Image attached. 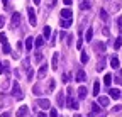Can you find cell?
<instances>
[{
	"instance_id": "21",
	"label": "cell",
	"mask_w": 122,
	"mask_h": 117,
	"mask_svg": "<svg viewBox=\"0 0 122 117\" xmlns=\"http://www.w3.org/2000/svg\"><path fill=\"white\" fill-rule=\"evenodd\" d=\"M98 104L107 107V105H109V98H107V97H98Z\"/></svg>"
},
{
	"instance_id": "20",
	"label": "cell",
	"mask_w": 122,
	"mask_h": 117,
	"mask_svg": "<svg viewBox=\"0 0 122 117\" xmlns=\"http://www.w3.org/2000/svg\"><path fill=\"white\" fill-rule=\"evenodd\" d=\"M71 25V19H63V20H61V27H63V29H68Z\"/></svg>"
},
{
	"instance_id": "17",
	"label": "cell",
	"mask_w": 122,
	"mask_h": 117,
	"mask_svg": "<svg viewBox=\"0 0 122 117\" xmlns=\"http://www.w3.org/2000/svg\"><path fill=\"white\" fill-rule=\"evenodd\" d=\"M110 66L112 68H119V58L117 56H112L110 58Z\"/></svg>"
},
{
	"instance_id": "35",
	"label": "cell",
	"mask_w": 122,
	"mask_h": 117,
	"mask_svg": "<svg viewBox=\"0 0 122 117\" xmlns=\"http://www.w3.org/2000/svg\"><path fill=\"white\" fill-rule=\"evenodd\" d=\"M117 24H119V31H122V17L117 19Z\"/></svg>"
},
{
	"instance_id": "43",
	"label": "cell",
	"mask_w": 122,
	"mask_h": 117,
	"mask_svg": "<svg viewBox=\"0 0 122 117\" xmlns=\"http://www.w3.org/2000/svg\"><path fill=\"white\" fill-rule=\"evenodd\" d=\"M37 117H46V114H44V112H41V114H39Z\"/></svg>"
},
{
	"instance_id": "42",
	"label": "cell",
	"mask_w": 122,
	"mask_h": 117,
	"mask_svg": "<svg viewBox=\"0 0 122 117\" xmlns=\"http://www.w3.org/2000/svg\"><path fill=\"white\" fill-rule=\"evenodd\" d=\"M5 70H4V65H2V61H0V73H4Z\"/></svg>"
},
{
	"instance_id": "7",
	"label": "cell",
	"mask_w": 122,
	"mask_h": 117,
	"mask_svg": "<svg viewBox=\"0 0 122 117\" xmlns=\"http://www.w3.org/2000/svg\"><path fill=\"white\" fill-rule=\"evenodd\" d=\"M109 93H110V97H112V98H114V100H117V98H120V95H122V93H120V90H119V88H112V90H110V92H109Z\"/></svg>"
},
{
	"instance_id": "31",
	"label": "cell",
	"mask_w": 122,
	"mask_h": 117,
	"mask_svg": "<svg viewBox=\"0 0 122 117\" xmlns=\"http://www.w3.org/2000/svg\"><path fill=\"white\" fill-rule=\"evenodd\" d=\"M32 76H34V71H32V70H29V71H27V78H29V80H32Z\"/></svg>"
},
{
	"instance_id": "33",
	"label": "cell",
	"mask_w": 122,
	"mask_h": 117,
	"mask_svg": "<svg viewBox=\"0 0 122 117\" xmlns=\"http://www.w3.org/2000/svg\"><path fill=\"white\" fill-rule=\"evenodd\" d=\"M63 81H65V83L70 81V75H68V73H65V75H63Z\"/></svg>"
},
{
	"instance_id": "30",
	"label": "cell",
	"mask_w": 122,
	"mask_h": 117,
	"mask_svg": "<svg viewBox=\"0 0 122 117\" xmlns=\"http://www.w3.org/2000/svg\"><path fill=\"white\" fill-rule=\"evenodd\" d=\"M41 60H42V53H39V51H37V53H36V61L39 63Z\"/></svg>"
},
{
	"instance_id": "4",
	"label": "cell",
	"mask_w": 122,
	"mask_h": 117,
	"mask_svg": "<svg viewBox=\"0 0 122 117\" xmlns=\"http://www.w3.org/2000/svg\"><path fill=\"white\" fill-rule=\"evenodd\" d=\"M59 15L63 19H73V12L70 9H63V10H59Z\"/></svg>"
},
{
	"instance_id": "28",
	"label": "cell",
	"mask_w": 122,
	"mask_h": 117,
	"mask_svg": "<svg viewBox=\"0 0 122 117\" xmlns=\"http://www.w3.org/2000/svg\"><path fill=\"white\" fill-rule=\"evenodd\" d=\"M49 117H58V110L56 109H51L49 110Z\"/></svg>"
},
{
	"instance_id": "24",
	"label": "cell",
	"mask_w": 122,
	"mask_h": 117,
	"mask_svg": "<svg viewBox=\"0 0 122 117\" xmlns=\"http://www.w3.org/2000/svg\"><path fill=\"white\" fill-rule=\"evenodd\" d=\"M92 36H93V29L90 27L88 31H86V36H85V39H86V41H92Z\"/></svg>"
},
{
	"instance_id": "1",
	"label": "cell",
	"mask_w": 122,
	"mask_h": 117,
	"mask_svg": "<svg viewBox=\"0 0 122 117\" xmlns=\"http://www.w3.org/2000/svg\"><path fill=\"white\" fill-rule=\"evenodd\" d=\"M12 95L17 98V100H22L24 98V93H22L20 86H19V81H14V85H12Z\"/></svg>"
},
{
	"instance_id": "5",
	"label": "cell",
	"mask_w": 122,
	"mask_h": 117,
	"mask_svg": "<svg viewBox=\"0 0 122 117\" xmlns=\"http://www.w3.org/2000/svg\"><path fill=\"white\" fill-rule=\"evenodd\" d=\"M27 114H29V107H27V105H22V107L17 110V117H25Z\"/></svg>"
},
{
	"instance_id": "8",
	"label": "cell",
	"mask_w": 122,
	"mask_h": 117,
	"mask_svg": "<svg viewBox=\"0 0 122 117\" xmlns=\"http://www.w3.org/2000/svg\"><path fill=\"white\" fill-rule=\"evenodd\" d=\"M56 100H58V105H59V107H65V93H63V92L58 93Z\"/></svg>"
},
{
	"instance_id": "16",
	"label": "cell",
	"mask_w": 122,
	"mask_h": 117,
	"mask_svg": "<svg viewBox=\"0 0 122 117\" xmlns=\"http://www.w3.org/2000/svg\"><path fill=\"white\" fill-rule=\"evenodd\" d=\"M42 36H44V39H49V36H51V27H49V25H46V27H44Z\"/></svg>"
},
{
	"instance_id": "29",
	"label": "cell",
	"mask_w": 122,
	"mask_h": 117,
	"mask_svg": "<svg viewBox=\"0 0 122 117\" xmlns=\"http://www.w3.org/2000/svg\"><path fill=\"white\" fill-rule=\"evenodd\" d=\"M100 17H102V20H107V12L105 10H100Z\"/></svg>"
},
{
	"instance_id": "32",
	"label": "cell",
	"mask_w": 122,
	"mask_h": 117,
	"mask_svg": "<svg viewBox=\"0 0 122 117\" xmlns=\"http://www.w3.org/2000/svg\"><path fill=\"white\" fill-rule=\"evenodd\" d=\"M71 42H73V36H68V37H66V44L71 46Z\"/></svg>"
},
{
	"instance_id": "23",
	"label": "cell",
	"mask_w": 122,
	"mask_h": 117,
	"mask_svg": "<svg viewBox=\"0 0 122 117\" xmlns=\"http://www.w3.org/2000/svg\"><path fill=\"white\" fill-rule=\"evenodd\" d=\"M103 68H105V60H103V58H102V60L98 61V65H97V70H98V71H102Z\"/></svg>"
},
{
	"instance_id": "36",
	"label": "cell",
	"mask_w": 122,
	"mask_h": 117,
	"mask_svg": "<svg viewBox=\"0 0 122 117\" xmlns=\"http://www.w3.org/2000/svg\"><path fill=\"white\" fill-rule=\"evenodd\" d=\"M81 44H83V39H78V42H76V48L81 49Z\"/></svg>"
},
{
	"instance_id": "45",
	"label": "cell",
	"mask_w": 122,
	"mask_h": 117,
	"mask_svg": "<svg viewBox=\"0 0 122 117\" xmlns=\"http://www.w3.org/2000/svg\"><path fill=\"white\" fill-rule=\"evenodd\" d=\"M2 2H4V4H7V0H2Z\"/></svg>"
},
{
	"instance_id": "39",
	"label": "cell",
	"mask_w": 122,
	"mask_h": 117,
	"mask_svg": "<svg viewBox=\"0 0 122 117\" xmlns=\"http://www.w3.org/2000/svg\"><path fill=\"white\" fill-rule=\"evenodd\" d=\"M7 88H9V80L4 81V90H7Z\"/></svg>"
},
{
	"instance_id": "9",
	"label": "cell",
	"mask_w": 122,
	"mask_h": 117,
	"mask_svg": "<svg viewBox=\"0 0 122 117\" xmlns=\"http://www.w3.org/2000/svg\"><path fill=\"white\" fill-rule=\"evenodd\" d=\"M85 78H86V75H85V71H83V70H80L78 73H76V81L83 83V81H85Z\"/></svg>"
},
{
	"instance_id": "14",
	"label": "cell",
	"mask_w": 122,
	"mask_h": 117,
	"mask_svg": "<svg viewBox=\"0 0 122 117\" xmlns=\"http://www.w3.org/2000/svg\"><path fill=\"white\" fill-rule=\"evenodd\" d=\"M92 7V2H90V0H83V2L80 4V9L81 10H86V9H90Z\"/></svg>"
},
{
	"instance_id": "12",
	"label": "cell",
	"mask_w": 122,
	"mask_h": 117,
	"mask_svg": "<svg viewBox=\"0 0 122 117\" xmlns=\"http://www.w3.org/2000/svg\"><path fill=\"white\" fill-rule=\"evenodd\" d=\"M46 73H48V65H42L41 70H39V73H37L39 78H44V76H46Z\"/></svg>"
},
{
	"instance_id": "2",
	"label": "cell",
	"mask_w": 122,
	"mask_h": 117,
	"mask_svg": "<svg viewBox=\"0 0 122 117\" xmlns=\"http://www.w3.org/2000/svg\"><path fill=\"white\" fill-rule=\"evenodd\" d=\"M36 104H37L41 109H44V110H48V109L51 107V102H49L48 98H39V100L36 102Z\"/></svg>"
},
{
	"instance_id": "41",
	"label": "cell",
	"mask_w": 122,
	"mask_h": 117,
	"mask_svg": "<svg viewBox=\"0 0 122 117\" xmlns=\"http://www.w3.org/2000/svg\"><path fill=\"white\" fill-rule=\"evenodd\" d=\"M0 117H10V112H4V114L0 115Z\"/></svg>"
},
{
	"instance_id": "22",
	"label": "cell",
	"mask_w": 122,
	"mask_h": 117,
	"mask_svg": "<svg viewBox=\"0 0 122 117\" xmlns=\"http://www.w3.org/2000/svg\"><path fill=\"white\" fill-rule=\"evenodd\" d=\"M103 83H105L107 86H109V85L112 83V75H109V73H107V75L103 76Z\"/></svg>"
},
{
	"instance_id": "46",
	"label": "cell",
	"mask_w": 122,
	"mask_h": 117,
	"mask_svg": "<svg viewBox=\"0 0 122 117\" xmlns=\"http://www.w3.org/2000/svg\"><path fill=\"white\" fill-rule=\"evenodd\" d=\"M75 117H80V115H75Z\"/></svg>"
},
{
	"instance_id": "13",
	"label": "cell",
	"mask_w": 122,
	"mask_h": 117,
	"mask_svg": "<svg viewBox=\"0 0 122 117\" xmlns=\"http://www.w3.org/2000/svg\"><path fill=\"white\" fill-rule=\"evenodd\" d=\"M32 44H34V39H32V37H27V39H25V49L30 51V49H32Z\"/></svg>"
},
{
	"instance_id": "27",
	"label": "cell",
	"mask_w": 122,
	"mask_h": 117,
	"mask_svg": "<svg viewBox=\"0 0 122 117\" xmlns=\"http://www.w3.org/2000/svg\"><path fill=\"white\" fill-rule=\"evenodd\" d=\"M54 86H56V81H54V80H49V92L54 90Z\"/></svg>"
},
{
	"instance_id": "38",
	"label": "cell",
	"mask_w": 122,
	"mask_h": 117,
	"mask_svg": "<svg viewBox=\"0 0 122 117\" xmlns=\"http://www.w3.org/2000/svg\"><path fill=\"white\" fill-rule=\"evenodd\" d=\"M92 109H93V114H98V105L93 104V105H92Z\"/></svg>"
},
{
	"instance_id": "44",
	"label": "cell",
	"mask_w": 122,
	"mask_h": 117,
	"mask_svg": "<svg viewBox=\"0 0 122 117\" xmlns=\"http://www.w3.org/2000/svg\"><path fill=\"white\" fill-rule=\"evenodd\" d=\"M34 4H36V5H39V4H41V0H34Z\"/></svg>"
},
{
	"instance_id": "37",
	"label": "cell",
	"mask_w": 122,
	"mask_h": 117,
	"mask_svg": "<svg viewBox=\"0 0 122 117\" xmlns=\"http://www.w3.org/2000/svg\"><path fill=\"white\" fill-rule=\"evenodd\" d=\"M115 81H117L119 85H122V75H117V78H115Z\"/></svg>"
},
{
	"instance_id": "15",
	"label": "cell",
	"mask_w": 122,
	"mask_h": 117,
	"mask_svg": "<svg viewBox=\"0 0 122 117\" xmlns=\"http://www.w3.org/2000/svg\"><path fill=\"white\" fill-rule=\"evenodd\" d=\"M93 95H95V97L100 95V81H95V83H93Z\"/></svg>"
},
{
	"instance_id": "10",
	"label": "cell",
	"mask_w": 122,
	"mask_h": 117,
	"mask_svg": "<svg viewBox=\"0 0 122 117\" xmlns=\"http://www.w3.org/2000/svg\"><path fill=\"white\" fill-rule=\"evenodd\" d=\"M2 49H4L5 54L12 53V51H10V44H9V39H7V41H2Z\"/></svg>"
},
{
	"instance_id": "11",
	"label": "cell",
	"mask_w": 122,
	"mask_h": 117,
	"mask_svg": "<svg viewBox=\"0 0 122 117\" xmlns=\"http://www.w3.org/2000/svg\"><path fill=\"white\" fill-rule=\"evenodd\" d=\"M58 63H59V53L53 54V70H58Z\"/></svg>"
},
{
	"instance_id": "18",
	"label": "cell",
	"mask_w": 122,
	"mask_h": 117,
	"mask_svg": "<svg viewBox=\"0 0 122 117\" xmlns=\"http://www.w3.org/2000/svg\"><path fill=\"white\" fill-rule=\"evenodd\" d=\"M86 93H88V92H86L85 86H80V88H78V97H80V98H85V97H86Z\"/></svg>"
},
{
	"instance_id": "3",
	"label": "cell",
	"mask_w": 122,
	"mask_h": 117,
	"mask_svg": "<svg viewBox=\"0 0 122 117\" xmlns=\"http://www.w3.org/2000/svg\"><path fill=\"white\" fill-rule=\"evenodd\" d=\"M29 22H30V25H36V22H37V19H36V10L34 9H29Z\"/></svg>"
},
{
	"instance_id": "26",
	"label": "cell",
	"mask_w": 122,
	"mask_h": 117,
	"mask_svg": "<svg viewBox=\"0 0 122 117\" xmlns=\"http://www.w3.org/2000/svg\"><path fill=\"white\" fill-rule=\"evenodd\" d=\"M120 46H122V41H120V37H119V39H115V42H114V48H115V49H119Z\"/></svg>"
},
{
	"instance_id": "19",
	"label": "cell",
	"mask_w": 122,
	"mask_h": 117,
	"mask_svg": "<svg viewBox=\"0 0 122 117\" xmlns=\"http://www.w3.org/2000/svg\"><path fill=\"white\" fill-rule=\"evenodd\" d=\"M34 44H36V48H41L44 44V37H34Z\"/></svg>"
},
{
	"instance_id": "25",
	"label": "cell",
	"mask_w": 122,
	"mask_h": 117,
	"mask_svg": "<svg viewBox=\"0 0 122 117\" xmlns=\"http://www.w3.org/2000/svg\"><path fill=\"white\" fill-rule=\"evenodd\" d=\"M80 60H81V63H83V65H85V63H88V54H86V53H81Z\"/></svg>"
},
{
	"instance_id": "6",
	"label": "cell",
	"mask_w": 122,
	"mask_h": 117,
	"mask_svg": "<svg viewBox=\"0 0 122 117\" xmlns=\"http://www.w3.org/2000/svg\"><path fill=\"white\" fill-rule=\"evenodd\" d=\"M20 22V14L19 12H14V15H12V27H15Z\"/></svg>"
},
{
	"instance_id": "34",
	"label": "cell",
	"mask_w": 122,
	"mask_h": 117,
	"mask_svg": "<svg viewBox=\"0 0 122 117\" xmlns=\"http://www.w3.org/2000/svg\"><path fill=\"white\" fill-rule=\"evenodd\" d=\"M4 24H5V17H4V15H0V29L4 27Z\"/></svg>"
},
{
	"instance_id": "40",
	"label": "cell",
	"mask_w": 122,
	"mask_h": 117,
	"mask_svg": "<svg viewBox=\"0 0 122 117\" xmlns=\"http://www.w3.org/2000/svg\"><path fill=\"white\" fill-rule=\"evenodd\" d=\"M63 2H65V5H71V4H73V0H63Z\"/></svg>"
}]
</instances>
